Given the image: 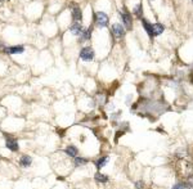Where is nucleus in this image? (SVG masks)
<instances>
[{
  "label": "nucleus",
  "instance_id": "nucleus-1",
  "mask_svg": "<svg viewBox=\"0 0 193 189\" xmlns=\"http://www.w3.org/2000/svg\"><path fill=\"white\" fill-rule=\"evenodd\" d=\"M95 22H97V25L99 27H106L108 25L107 14L103 13V12H98V13H95Z\"/></svg>",
  "mask_w": 193,
  "mask_h": 189
},
{
  "label": "nucleus",
  "instance_id": "nucleus-2",
  "mask_svg": "<svg viewBox=\"0 0 193 189\" xmlns=\"http://www.w3.org/2000/svg\"><path fill=\"white\" fill-rule=\"evenodd\" d=\"M80 58L82 61H91L94 58V50L91 48H84L80 52Z\"/></svg>",
  "mask_w": 193,
  "mask_h": 189
},
{
  "label": "nucleus",
  "instance_id": "nucleus-3",
  "mask_svg": "<svg viewBox=\"0 0 193 189\" xmlns=\"http://www.w3.org/2000/svg\"><path fill=\"white\" fill-rule=\"evenodd\" d=\"M112 34L115 35L116 37H122L125 35V29L124 26H121L120 23H115L112 26Z\"/></svg>",
  "mask_w": 193,
  "mask_h": 189
},
{
  "label": "nucleus",
  "instance_id": "nucleus-4",
  "mask_svg": "<svg viewBox=\"0 0 193 189\" xmlns=\"http://www.w3.org/2000/svg\"><path fill=\"white\" fill-rule=\"evenodd\" d=\"M69 31L73 35H76V36H80V35L82 34V27H81V25H80V22H75L73 25H71Z\"/></svg>",
  "mask_w": 193,
  "mask_h": 189
},
{
  "label": "nucleus",
  "instance_id": "nucleus-5",
  "mask_svg": "<svg viewBox=\"0 0 193 189\" xmlns=\"http://www.w3.org/2000/svg\"><path fill=\"white\" fill-rule=\"evenodd\" d=\"M5 52L8 54H22L25 52V48L23 47H9L5 49Z\"/></svg>",
  "mask_w": 193,
  "mask_h": 189
},
{
  "label": "nucleus",
  "instance_id": "nucleus-6",
  "mask_svg": "<svg viewBox=\"0 0 193 189\" xmlns=\"http://www.w3.org/2000/svg\"><path fill=\"white\" fill-rule=\"evenodd\" d=\"M7 148L10 150H13V152H15V150H18V143L15 142L14 139H12V138H7Z\"/></svg>",
  "mask_w": 193,
  "mask_h": 189
},
{
  "label": "nucleus",
  "instance_id": "nucleus-7",
  "mask_svg": "<svg viewBox=\"0 0 193 189\" xmlns=\"http://www.w3.org/2000/svg\"><path fill=\"white\" fill-rule=\"evenodd\" d=\"M120 16H121V19H122V22H124V25H125V27L126 29H131V18H130V16H129L128 13H121L120 12Z\"/></svg>",
  "mask_w": 193,
  "mask_h": 189
},
{
  "label": "nucleus",
  "instance_id": "nucleus-8",
  "mask_svg": "<svg viewBox=\"0 0 193 189\" xmlns=\"http://www.w3.org/2000/svg\"><path fill=\"white\" fill-rule=\"evenodd\" d=\"M165 27L162 26L161 23H154L152 25V32H153V36H157V35H161L164 32Z\"/></svg>",
  "mask_w": 193,
  "mask_h": 189
},
{
  "label": "nucleus",
  "instance_id": "nucleus-9",
  "mask_svg": "<svg viewBox=\"0 0 193 189\" xmlns=\"http://www.w3.org/2000/svg\"><path fill=\"white\" fill-rule=\"evenodd\" d=\"M31 162H32V160H31L30 156H22V157L19 158V165L22 166V167H27V166H30Z\"/></svg>",
  "mask_w": 193,
  "mask_h": 189
},
{
  "label": "nucleus",
  "instance_id": "nucleus-10",
  "mask_svg": "<svg viewBox=\"0 0 193 189\" xmlns=\"http://www.w3.org/2000/svg\"><path fill=\"white\" fill-rule=\"evenodd\" d=\"M72 17H73V19L76 22H81V19H82V13H81V11H80L79 8H75L73 11H72Z\"/></svg>",
  "mask_w": 193,
  "mask_h": 189
},
{
  "label": "nucleus",
  "instance_id": "nucleus-11",
  "mask_svg": "<svg viewBox=\"0 0 193 189\" xmlns=\"http://www.w3.org/2000/svg\"><path fill=\"white\" fill-rule=\"evenodd\" d=\"M142 23H143V27L144 30L147 31V34H148V36H153V32H152V25H149L148 22H147V19H142Z\"/></svg>",
  "mask_w": 193,
  "mask_h": 189
},
{
  "label": "nucleus",
  "instance_id": "nucleus-12",
  "mask_svg": "<svg viewBox=\"0 0 193 189\" xmlns=\"http://www.w3.org/2000/svg\"><path fill=\"white\" fill-rule=\"evenodd\" d=\"M66 153L68 156H71V157H76L77 154V148L73 147V145H69V147L66 148Z\"/></svg>",
  "mask_w": 193,
  "mask_h": 189
},
{
  "label": "nucleus",
  "instance_id": "nucleus-13",
  "mask_svg": "<svg viewBox=\"0 0 193 189\" xmlns=\"http://www.w3.org/2000/svg\"><path fill=\"white\" fill-rule=\"evenodd\" d=\"M95 180L99 181V183H107L108 178L106 175H103V174H97V175H95Z\"/></svg>",
  "mask_w": 193,
  "mask_h": 189
},
{
  "label": "nucleus",
  "instance_id": "nucleus-14",
  "mask_svg": "<svg viewBox=\"0 0 193 189\" xmlns=\"http://www.w3.org/2000/svg\"><path fill=\"white\" fill-rule=\"evenodd\" d=\"M107 161H108V157H102L100 160H98V162H97V167L98 168H102L103 166L107 163Z\"/></svg>",
  "mask_w": 193,
  "mask_h": 189
},
{
  "label": "nucleus",
  "instance_id": "nucleus-15",
  "mask_svg": "<svg viewBox=\"0 0 193 189\" xmlns=\"http://www.w3.org/2000/svg\"><path fill=\"white\" fill-rule=\"evenodd\" d=\"M86 162H87V160H85V158H79V157H76V158H75V165H76V166L85 165Z\"/></svg>",
  "mask_w": 193,
  "mask_h": 189
},
{
  "label": "nucleus",
  "instance_id": "nucleus-16",
  "mask_svg": "<svg viewBox=\"0 0 193 189\" xmlns=\"http://www.w3.org/2000/svg\"><path fill=\"white\" fill-rule=\"evenodd\" d=\"M90 34H91V29H87V30H85V31H82V40H86V39H89L90 37Z\"/></svg>",
  "mask_w": 193,
  "mask_h": 189
},
{
  "label": "nucleus",
  "instance_id": "nucleus-17",
  "mask_svg": "<svg viewBox=\"0 0 193 189\" xmlns=\"http://www.w3.org/2000/svg\"><path fill=\"white\" fill-rule=\"evenodd\" d=\"M140 9H142V4H138V5L135 7V9H134V13L138 17H140Z\"/></svg>",
  "mask_w": 193,
  "mask_h": 189
},
{
  "label": "nucleus",
  "instance_id": "nucleus-18",
  "mask_svg": "<svg viewBox=\"0 0 193 189\" xmlns=\"http://www.w3.org/2000/svg\"><path fill=\"white\" fill-rule=\"evenodd\" d=\"M172 189H185V185H183V184H176V185L172 186Z\"/></svg>",
  "mask_w": 193,
  "mask_h": 189
},
{
  "label": "nucleus",
  "instance_id": "nucleus-19",
  "mask_svg": "<svg viewBox=\"0 0 193 189\" xmlns=\"http://www.w3.org/2000/svg\"><path fill=\"white\" fill-rule=\"evenodd\" d=\"M136 188H138V189H140L142 188V186H143V183H142V181H138V183H136Z\"/></svg>",
  "mask_w": 193,
  "mask_h": 189
},
{
  "label": "nucleus",
  "instance_id": "nucleus-20",
  "mask_svg": "<svg viewBox=\"0 0 193 189\" xmlns=\"http://www.w3.org/2000/svg\"><path fill=\"white\" fill-rule=\"evenodd\" d=\"M0 1H1V0H0Z\"/></svg>",
  "mask_w": 193,
  "mask_h": 189
},
{
  "label": "nucleus",
  "instance_id": "nucleus-21",
  "mask_svg": "<svg viewBox=\"0 0 193 189\" xmlns=\"http://www.w3.org/2000/svg\"><path fill=\"white\" fill-rule=\"evenodd\" d=\"M192 1H193V0H192Z\"/></svg>",
  "mask_w": 193,
  "mask_h": 189
}]
</instances>
